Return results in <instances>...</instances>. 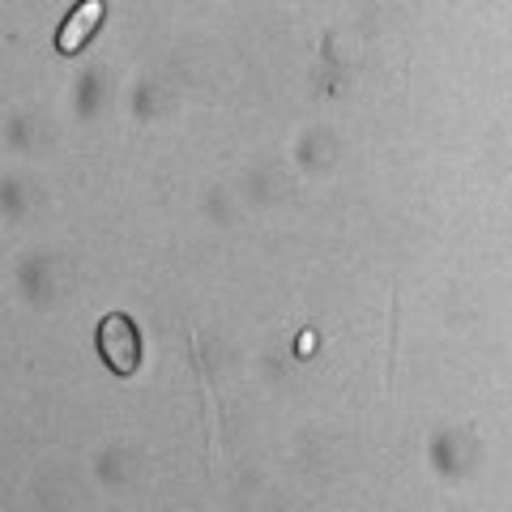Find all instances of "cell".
I'll use <instances>...</instances> for the list:
<instances>
[{"label":"cell","instance_id":"6da1fadb","mask_svg":"<svg viewBox=\"0 0 512 512\" xmlns=\"http://www.w3.org/2000/svg\"><path fill=\"white\" fill-rule=\"evenodd\" d=\"M99 350H103V359L111 363V372H116V376H133L137 372V359H141V350H137V325L124 312L103 316V325H99Z\"/></svg>","mask_w":512,"mask_h":512},{"label":"cell","instance_id":"7a4b0ae2","mask_svg":"<svg viewBox=\"0 0 512 512\" xmlns=\"http://www.w3.org/2000/svg\"><path fill=\"white\" fill-rule=\"evenodd\" d=\"M99 18H103V0H82L73 18L64 22L56 47H60V52H77V47H82V43L90 39V30L99 26Z\"/></svg>","mask_w":512,"mask_h":512}]
</instances>
